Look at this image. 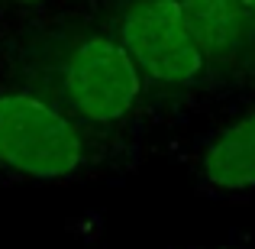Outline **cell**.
Returning <instances> with one entry per match:
<instances>
[{
  "mask_svg": "<svg viewBox=\"0 0 255 249\" xmlns=\"http://www.w3.org/2000/svg\"><path fill=\"white\" fill-rule=\"evenodd\" d=\"M239 3H243L246 10H255V0H239Z\"/></svg>",
  "mask_w": 255,
  "mask_h": 249,
  "instance_id": "8992f818",
  "label": "cell"
},
{
  "mask_svg": "<svg viewBox=\"0 0 255 249\" xmlns=\"http://www.w3.org/2000/svg\"><path fill=\"white\" fill-rule=\"evenodd\" d=\"M62 84L71 110L91 123H113L126 117L142 91L139 65L123 42L107 36H87L71 49Z\"/></svg>",
  "mask_w": 255,
  "mask_h": 249,
  "instance_id": "3957f363",
  "label": "cell"
},
{
  "mask_svg": "<svg viewBox=\"0 0 255 249\" xmlns=\"http://www.w3.org/2000/svg\"><path fill=\"white\" fill-rule=\"evenodd\" d=\"M200 172L207 185L223 191L255 188V110L243 113L213 136L200 159Z\"/></svg>",
  "mask_w": 255,
  "mask_h": 249,
  "instance_id": "277c9868",
  "label": "cell"
},
{
  "mask_svg": "<svg viewBox=\"0 0 255 249\" xmlns=\"http://www.w3.org/2000/svg\"><path fill=\"white\" fill-rule=\"evenodd\" d=\"M187 26L207 58L226 62L246 42L249 10L239 0H181Z\"/></svg>",
  "mask_w": 255,
  "mask_h": 249,
  "instance_id": "5b68a950",
  "label": "cell"
},
{
  "mask_svg": "<svg viewBox=\"0 0 255 249\" xmlns=\"http://www.w3.org/2000/svg\"><path fill=\"white\" fill-rule=\"evenodd\" d=\"M120 42L139 71L162 84L194 81L207 62L181 0H136L120 23Z\"/></svg>",
  "mask_w": 255,
  "mask_h": 249,
  "instance_id": "7a4b0ae2",
  "label": "cell"
},
{
  "mask_svg": "<svg viewBox=\"0 0 255 249\" xmlns=\"http://www.w3.org/2000/svg\"><path fill=\"white\" fill-rule=\"evenodd\" d=\"M29 3H36V0H29Z\"/></svg>",
  "mask_w": 255,
  "mask_h": 249,
  "instance_id": "52a82bcc",
  "label": "cell"
},
{
  "mask_svg": "<svg viewBox=\"0 0 255 249\" xmlns=\"http://www.w3.org/2000/svg\"><path fill=\"white\" fill-rule=\"evenodd\" d=\"M0 162L29 178H65L84 162V139L58 107L32 94H0Z\"/></svg>",
  "mask_w": 255,
  "mask_h": 249,
  "instance_id": "6da1fadb",
  "label": "cell"
}]
</instances>
